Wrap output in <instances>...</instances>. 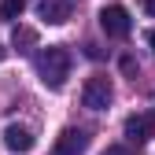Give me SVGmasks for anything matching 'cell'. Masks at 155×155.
<instances>
[{
	"label": "cell",
	"mask_w": 155,
	"mask_h": 155,
	"mask_svg": "<svg viewBox=\"0 0 155 155\" xmlns=\"http://www.w3.org/2000/svg\"><path fill=\"white\" fill-rule=\"evenodd\" d=\"M4 144H8L11 151H30V148H33V133H30L26 126H8V129H4Z\"/></svg>",
	"instance_id": "7"
},
{
	"label": "cell",
	"mask_w": 155,
	"mask_h": 155,
	"mask_svg": "<svg viewBox=\"0 0 155 155\" xmlns=\"http://www.w3.org/2000/svg\"><path fill=\"white\" fill-rule=\"evenodd\" d=\"M37 74H41V81L48 85V89H63L67 85V78H70V52L63 48V45H48V48H41L37 52Z\"/></svg>",
	"instance_id": "1"
},
{
	"label": "cell",
	"mask_w": 155,
	"mask_h": 155,
	"mask_svg": "<svg viewBox=\"0 0 155 155\" xmlns=\"http://www.w3.org/2000/svg\"><path fill=\"white\" fill-rule=\"evenodd\" d=\"M11 41H15V48H18V52H30V48L37 45V33H33V30H26V26H18Z\"/></svg>",
	"instance_id": "8"
},
{
	"label": "cell",
	"mask_w": 155,
	"mask_h": 155,
	"mask_svg": "<svg viewBox=\"0 0 155 155\" xmlns=\"http://www.w3.org/2000/svg\"><path fill=\"white\" fill-rule=\"evenodd\" d=\"M100 26H104V33L107 37H129V30H133V22H129V11L122 8V4H107L104 11H100Z\"/></svg>",
	"instance_id": "3"
},
{
	"label": "cell",
	"mask_w": 155,
	"mask_h": 155,
	"mask_svg": "<svg viewBox=\"0 0 155 155\" xmlns=\"http://www.w3.org/2000/svg\"><path fill=\"white\" fill-rule=\"evenodd\" d=\"M148 45H151V52H155V30H151V33H148Z\"/></svg>",
	"instance_id": "12"
},
{
	"label": "cell",
	"mask_w": 155,
	"mask_h": 155,
	"mask_svg": "<svg viewBox=\"0 0 155 155\" xmlns=\"http://www.w3.org/2000/svg\"><path fill=\"white\" fill-rule=\"evenodd\" d=\"M22 8H26V0H4L0 4V18H18Z\"/></svg>",
	"instance_id": "9"
},
{
	"label": "cell",
	"mask_w": 155,
	"mask_h": 155,
	"mask_svg": "<svg viewBox=\"0 0 155 155\" xmlns=\"http://www.w3.org/2000/svg\"><path fill=\"white\" fill-rule=\"evenodd\" d=\"M151 133H155V118H151V114H129V118H126V137H129V144L140 148Z\"/></svg>",
	"instance_id": "5"
},
{
	"label": "cell",
	"mask_w": 155,
	"mask_h": 155,
	"mask_svg": "<svg viewBox=\"0 0 155 155\" xmlns=\"http://www.w3.org/2000/svg\"><path fill=\"white\" fill-rule=\"evenodd\" d=\"M111 100H114V89H111V78H89L85 81V89H81V104L89 107V111H104V107H111Z\"/></svg>",
	"instance_id": "2"
},
{
	"label": "cell",
	"mask_w": 155,
	"mask_h": 155,
	"mask_svg": "<svg viewBox=\"0 0 155 155\" xmlns=\"http://www.w3.org/2000/svg\"><path fill=\"white\" fill-rule=\"evenodd\" d=\"M100 155H133V148H129V144H107Z\"/></svg>",
	"instance_id": "10"
},
{
	"label": "cell",
	"mask_w": 155,
	"mask_h": 155,
	"mask_svg": "<svg viewBox=\"0 0 155 155\" xmlns=\"http://www.w3.org/2000/svg\"><path fill=\"white\" fill-rule=\"evenodd\" d=\"M70 4H74V0H41V18L59 26V22L70 18Z\"/></svg>",
	"instance_id": "6"
},
{
	"label": "cell",
	"mask_w": 155,
	"mask_h": 155,
	"mask_svg": "<svg viewBox=\"0 0 155 155\" xmlns=\"http://www.w3.org/2000/svg\"><path fill=\"white\" fill-rule=\"evenodd\" d=\"M0 55H4V48H0Z\"/></svg>",
	"instance_id": "13"
},
{
	"label": "cell",
	"mask_w": 155,
	"mask_h": 155,
	"mask_svg": "<svg viewBox=\"0 0 155 155\" xmlns=\"http://www.w3.org/2000/svg\"><path fill=\"white\" fill-rule=\"evenodd\" d=\"M140 8H144L148 15H155V0H140Z\"/></svg>",
	"instance_id": "11"
},
{
	"label": "cell",
	"mask_w": 155,
	"mask_h": 155,
	"mask_svg": "<svg viewBox=\"0 0 155 155\" xmlns=\"http://www.w3.org/2000/svg\"><path fill=\"white\" fill-rule=\"evenodd\" d=\"M89 148V133L85 129H63L55 140V155H85Z\"/></svg>",
	"instance_id": "4"
}]
</instances>
